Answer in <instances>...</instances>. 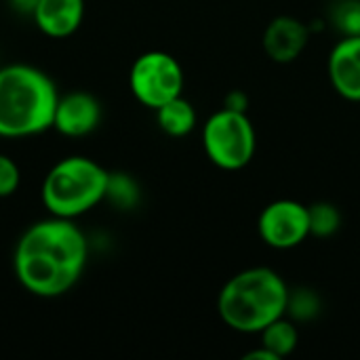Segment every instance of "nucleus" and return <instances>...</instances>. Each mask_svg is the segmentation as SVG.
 Instances as JSON below:
<instances>
[{"label": "nucleus", "instance_id": "obj_1", "mask_svg": "<svg viewBox=\"0 0 360 360\" xmlns=\"http://www.w3.org/2000/svg\"><path fill=\"white\" fill-rule=\"evenodd\" d=\"M89 243L74 219L51 215L17 240L13 268L19 285L44 300L65 295L84 274Z\"/></svg>", "mask_w": 360, "mask_h": 360}, {"label": "nucleus", "instance_id": "obj_2", "mask_svg": "<svg viewBox=\"0 0 360 360\" xmlns=\"http://www.w3.org/2000/svg\"><path fill=\"white\" fill-rule=\"evenodd\" d=\"M289 285L266 266L234 274L217 295V314L226 327L245 335H259L270 323L285 316Z\"/></svg>", "mask_w": 360, "mask_h": 360}, {"label": "nucleus", "instance_id": "obj_3", "mask_svg": "<svg viewBox=\"0 0 360 360\" xmlns=\"http://www.w3.org/2000/svg\"><path fill=\"white\" fill-rule=\"evenodd\" d=\"M59 93L51 76L27 63L0 68V137L21 139L53 129Z\"/></svg>", "mask_w": 360, "mask_h": 360}, {"label": "nucleus", "instance_id": "obj_4", "mask_svg": "<svg viewBox=\"0 0 360 360\" xmlns=\"http://www.w3.org/2000/svg\"><path fill=\"white\" fill-rule=\"evenodd\" d=\"M110 173L86 156H68L55 162L42 179L44 209L63 219H76L105 200Z\"/></svg>", "mask_w": 360, "mask_h": 360}, {"label": "nucleus", "instance_id": "obj_5", "mask_svg": "<svg viewBox=\"0 0 360 360\" xmlns=\"http://www.w3.org/2000/svg\"><path fill=\"white\" fill-rule=\"evenodd\" d=\"M202 148L207 158L224 171L245 169L257 150V135L247 112L221 108L202 124Z\"/></svg>", "mask_w": 360, "mask_h": 360}, {"label": "nucleus", "instance_id": "obj_6", "mask_svg": "<svg viewBox=\"0 0 360 360\" xmlns=\"http://www.w3.org/2000/svg\"><path fill=\"white\" fill-rule=\"evenodd\" d=\"M184 70L179 61L165 51L141 53L129 72V86L133 97L146 108H160L162 103L184 93Z\"/></svg>", "mask_w": 360, "mask_h": 360}, {"label": "nucleus", "instance_id": "obj_7", "mask_svg": "<svg viewBox=\"0 0 360 360\" xmlns=\"http://www.w3.org/2000/svg\"><path fill=\"white\" fill-rule=\"evenodd\" d=\"M257 232L262 240L276 251L295 249L310 236L308 207L291 198L274 200L259 213Z\"/></svg>", "mask_w": 360, "mask_h": 360}, {"label": "nucleus", "instance_id": "obj_8", "mask_svg": "<svg viewBox=\"0 0 360 360\" xmlns=\"http://www.w3.org/2000/svg\"><path fill=\"white\" fill-rule=\"evenodd\" d=\"M101 124V103L86 91L59 95L53 116V129L65 137H86Z\"/></svg>", "mask_w": 360, "mask_h": 360}, {"label": "nucleus", "instance_id": "obj_9", "mask_svg": "<svg viewBox=\"0 0 360 360\" xmlns=\"http://www.w3.org/2000/svg\"><path fill=\"white\" fill-rule=\"evenodd\" d=\"M327 70L335 93L360 103V36H342L329 53Z\"/></svg>", "mask_w": 360, "mask_h": 360}, {"label": "nucleus", "instance_id": "obj_10", "mask_svg": "<svg viewBox=\"0 0 360 360\" xmlns=\"http://www.w3.org/2000/svg\"><path fill=\"white\" fill-rule=\"evenodd\" d=\"M310 40V27L291 15L274 17L264 32V51L276 63L295 61Z\"/></svg>", "mask_w": 360, "mask_h": 360}, {"label": "nucleus", "instance_id": "obj_11", "mask_svg": "<svg viewBox=\"0 0 360 360\" xmlns=\"http://www.w3.org/2000/svg\"><path fill=\"white\" fill-rule=\"evenodd\" d=\"M34 23L49 38L72 36L84 19V0H36Z\"/></svg>", "mask_w": 360, "mask_h": 360}, {"label": "nucleus", "instance_id": "obj_12", "mask_svg": "<svg viewBox=\"0 0 360 360\" xmlns=\"http://www.w3.org/2000/svg\"><path fill=\"white\" fill-rule=\"evenodd\" d=\"M156 122L169 137H186L196 127V110L184 95H179L156 108Z\"/></svg>", "mask_w": 360, "mask_h": 360}, {"label": "nucleus", "instance_id": "obj_13", "mask_svg": "<svg viewBox=\"0 0 360 360\" xmlns=\"http://www.w3.org/2000/svg\"><path fill=\"white\" fill-rule=\"evenodd\" d=\"M259 338H262V346L268 348L278 360L287 359L289 354H293L295 348H297V342H300L297 327L287 316H281L274 323H270L259 333Z\"/></svg>", "mask_w": 360, "mask_h": 360}, {"label": "nucleus", "instance_id": "obj_14", "mask_svg": "<svg viewBox=\"0 0 360 360\" xmlns=\"http://www.w3.org/2000/svg\"><path fill=\"white\" fill-rule=\"evenodd\" d=\"M323 312V297L310 287H289L285 316L297 323H312Z\"/></svg>", "mask_w": 360, "mask_h": 360}, {"label": "nucleus", "instance_id": "obj_15", "mask_svg": "<svg viewBox=\"0 0 360 360\" xmlns=\"http://www.w3.org/2000/svg\"><path fill=\"white\" fill-rule=\"evenodd\" d=\"M310 215V236L316 238H329L342 228V211L327 200L314 202L308 207Z\"/></svg>", "mask_w": 360, "mask_h": 360}, {"label": "nucleus", "instance_id": "obj_16", "mask_svg": "<svg viewBox=\"0 0 360 360\" xmlns=\"http://www.w3.org/2000/svg\"><path fill=\"white\" fill-rule=\"evenodd\" d=\"M105 200H110L112 205H116L122 211L133 209L139 202V188H137L135 179L127 173H110Z\"/></svg>", "mask_w": 360, "mask_h": 360}, {"label": "nucleus", "instance_id": "obj_17", "mask_svg": "<svg viewBox=\"0 0 360 360\" xmlns=\"http://www.w3.org/2000/svg\"><path fill=\"white\" fill-rule=\"evenodd\" d=\"M329 21L342 36H360V0H335Z\"/></svg>", "mask_w": 360, "mask_h": 360}, {"label": "nucleus", "instance_id": "obj_18", "mask_svg": "<svg viewBox=\"0 0 360 360\" xmlns=\"http://www.w3.org/2000/svg\"><path fill=\"white\" fill-rule=\"evenodd\" d=\"M21 184V171L17 167V162L6 156L0 154V198H8L19 190Z\"/></svg>", "mask_w": 360, "mask_h": 360}, {"label": "nucleus", "instance_id": "obj_19", "mask_svg": "<svg viewBox=\"0 0 360 360\" xmlns=\"http://www.w3.org/2000/svg\"><path fill=\"white\" fill-rule=\"evenodd\" d=\"M224 108L236 110V112H247L249 108V97L243 91H230L224 99Z\"/></svg>", "mask_w": 360, "mask_h": 360}, {"label": "nucleus", "instance_id": "obj_20", "mask_svg": "<svg viewBox=\"0 0 360 360\" xmlns=\"http://www.w3.org/2000/svg\"><path fill=\"white\" fill-rule=\"evenodd\" d=\"M245 360H278L268 348H264V346H259V348H255V350H251V352H247Z\"/></svg>", "mask_w": 360, "mask_h": 360}, {"label": "nucleus", "instance_id": "obj_21", "mask_svg": "<svg viewBox=\"0 0 360 360\" xmlns=\"http://www.w3.org/2000/svg\"><path fill=\"white\" fill-rule=\"evenodd\" d=\"M8 2L13 4V8H17L21 13H30V15L36 6V0H8Z\"/></svg>", "mask_w": 360, "mask_h": 360}]
</instances>
